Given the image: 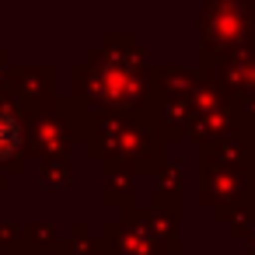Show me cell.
<instances>
[{"label": "cell", "instance_id": "6da1fadb", "mask_svg": "<svg viewBox=\"0 0 255 255\" xmlns=\"http://www.w3.org/2000/svg\"><path fill=\"white\" fill-rule=\"evenodd\" d=\"M14 147H18V123H14V116L0 112V157L14 154Z\"/></svg>", "mask_w": 255, "mask_h": 255}]
</instances>
